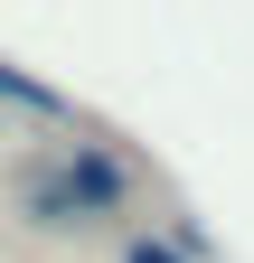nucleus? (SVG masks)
<instances>
[{"instance_id": "2", "label": "nucleus", "mask_w": 254, "mask_h": 263, "mask_svg": "<svg viewBox=\"0 0 254 263\" xmlns=\"http://www.w3.org/2000/svg\"><path fill=\"white\" fill-rule=\"evenodd\" d=\"M122 263H188L179 245H160V235H132V245H122Z\"/></svg>"}, {"instance_id": "1", "label": "nucleus", "mask_w": 254, "mask_h": 263, "mask_svg": "<svg viewBox=\"0 0 254 263\" xmlns=\"http://www.w3.org/2000/svg\"><path fill=\"white\" fill-rule=\"evenodd\" d=\"M28 207H38L47 226H85V216H113L122 207V170L104 151H66V170L28 188Z\"/></svg>"}]
</instances>
